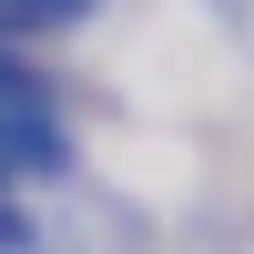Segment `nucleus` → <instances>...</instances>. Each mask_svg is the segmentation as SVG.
I'll use <instances>...</instances> for the list:
<instances>
[{"instance_id":"obj_1","label":"nucleus","mask_w":254,"mask_h":254,"mask_svg":"<svg viewBox=\"0 0 254 254\" xmlns=\"http://www.w3.org/2000/svg\"><path fill=\"white\" fill-rule=\"evenodd\" d=\"M71 0H10V20H61Z\"/></svg>"}]
</instances>
